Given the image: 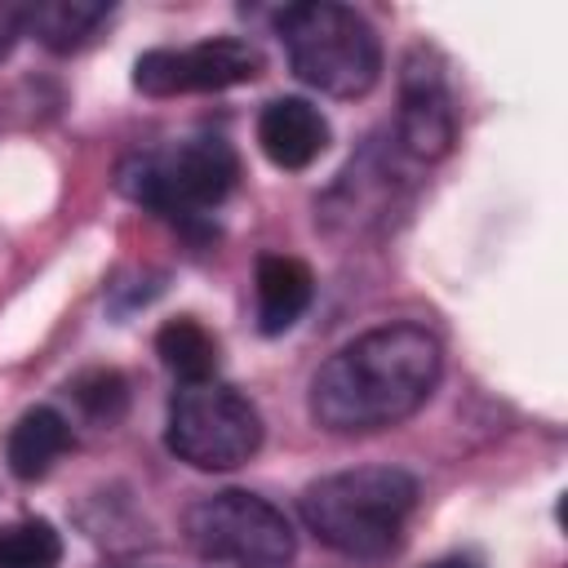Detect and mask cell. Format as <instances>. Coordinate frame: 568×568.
Here are the masks:
<instances>
[{
  "label": "cell",
  "instance_id": "obj_4",
  "mask_svg": "<svg viewBox=\"0 0 568 568\" xmlns=\"http://www.w3.org/2000/svg\"><path fill=\"white\" fill-rule=\"evenodd\" d=\"M235 178H240V155L231 151L226 138L213 133L138 151L115 169V186L133 204H146L169 217H200L217 209L231 195Z\"/></svg>",
  "mask_w": 568,
  "mask_h": 568
},
{
  "label": "cell",
  "instance_id": "obj_8",
  "mask_svg": "<svg viewBox=\"0 0 568 568\" xmlns=\"http://www.w3.org/2000/svg\"><path fill=\"white\" fill-rule=\"evenodd\" d=\"M453 138H457V106H453L448 80L426 49H413L404 58V75H399L395 142L408 160L430 164L453 151Z\"/></svg>",
  "mask_w": 568,
  "mask_h": 568
},
{
  "label": "cell",
  "instance_id": "obj_7",
  "mask_svg": "<svg viewBox=\"0 0 568 568\" xmlns=\"http://www.w3.org/2000/svg\"><path fill=\"white\" fill-rule=\"evenodd\" d=\"M262 75V53L248 40L217 36L186 49H151L133 67V84L151 98H178V93H222L235 84H248Z\"/></svg>",
  "mask_w": 568,
  "mask_h": 568
},
{
  "label": "cell",
  "instance_id": "obj_1",
  "mask_svg": "<svg viewBox=\"0 0 568 568\" xmlns=\"http://www.w3.org/2000/svg\"><path fill=\"white\" fill-rule=\"evenodd\" d=\"M444 373V346L422 324H377L337 346L311 377L306 408L333 435H368L413 417Z\"/></svg>",
  "mask_w": 568,
  "mask_h": 568
},
{
  "label": "cell",
  "instance_id": "obj_9",
  "mask_svg": "<svg viewBox=\"0 0 568 568\" xmlns=\"http://www.w3.org/2000/svg\"><path fill=\"white\" fill-rule=\"evenodd\" d=\"M257 146L275 169H311L328 146V120L306 98H275L257 115Z\"/></svg>",
  "mask_w": 568,
  "mask_h": 568
},
{
  "label": "cell",
  "instance_id": "obj_2",
  "mask_svg": "<svg viewBox=\"0 0 568 568\" xmlns=\"http://www.w3.org/2000/svg\"><path fill=\"white\" fill-rule=\"evenodd\" d=\"M417 506V479L399 466H351L306 484L302 524L346 559H386Z\"/></svg>",
  "mask_w": 568,
  "mask_h": 568
},
{
  "label": "cell",
  "instance_id": "obj_11",
  "mask_svg": "<svg viewBox=\"0 0 568 568\" xmlns=\"http://www.w3.org/2000/svg\"><path fill=\"white\" fill-rule=\"evenodd\" d=\"M71 448V422L49 408V404H36L27 408L13 426H9V439H4V462L18 479H40L49 475V466Z\"/></svg>",
  "mask_w": 568,
  "mask_h": 568
},
{
  "label": "cell",
  "instance_id": "obj_5",
  "mask_svg": "<svg viewBox=\"0 0 568 568\" xmlns=\"http://www.w3.org/2000/svg\"><path fill=\"white\" fill-rule=\"evenodd\" d=\"M262 413L257 404L209 377V382H182L169 399L164 444L178 462L195 470H235L262 448Z\"/></svg>",
  "mask_w": 568,
  "mask_h": 568
},
{
  "label": "cell",
  "instance_id": "obj_6",
  "mask_svg": "<svg viewBox=\"0 0 568 568\" xmlns=\"http://www.w3.org/2000/svg\"><path fill=\"white\" fill-rule=\"evenodd\" d=\"M182 532L200 559L231 568H284L297 555V537L284 510L248 488H222L191 501Z\"/></svg>",
  "mask_w": 568,
  "mask_h": 568
},
{
  "label": "cell",
  "instance_id": "obj_17",
  "mask_svg": "<svg viewBox=\"0 0 568 568\" xmlns=\"http://www.w3.org/2000/svg\"><path fill=\"white\" fill-rule=\"evenodd\" d=\"M426 568H479V564L466 559V555H444V559H435V564H426Z\"/></svg>",
  "mask_w": 568,
  "mask_h": 568
},
{
  "label": "cell",
  "instance_id": "obj_10",
  "mask_svg": "<svg viewBox=\"0 0 568 568\" xmlns=\"http://www.w3.org/2000/svg\"><path fill=\"white\" fill-rule=\"evenodd\" d=\"M253 293H257V328L266 337L288 333L302 311L315 297V275L302 257L288 253H262L257 257V275H253Z\"/></svg>",
  "mask_w": 568,
  "mask_h": 568
},
{
  "label": "cell",
  "instance_id": "obj_16",
  "mask_svg": "<svg viewBox=\"0 0 568 568\" xmlns=\"http://www.w3.org/2000/svg\"><path fill=\"white\" fill-rule=\"evenodd\" d=\"M27 36V27H22V9L18 4H0V62L13 53V44Z\"/></svg>",
  "mask_w": 568,
  "mask_h": 568
},
{
  "label": "cell",
  "instance_id": "obj_13",
  "mask_svg": "<svg viewBox=\"0 0 568 568\" xmlns=\"http://www.w3.org/2000/svg\"><path fill=\"white\" fill-rule=\"evenodd\" d=\"M155 355H160L164 368L178 373L182 382H209L213 368H217V337H213L200 320L182 315V320H169V324L155 333Z\"/></svg>",
  "mask_w": 568,
  "mask_h": 568
},
{
  "label": "cell",
  "instance_id": "obj_3",
  "mask_svg": "<svg viewBox=\"0 0 568 568\" xmlns=\"http://www.w3.org/2000/svg\"><path fill=\"white\" fill-rule=\"evenodd\" d=\"M297 80L328 98H364L382 75V40L364 13L333 0L288 4L275 18Z\"/></svg>",
  "mask_w": 568,
  "mask_h": 568
},
{
  "label": "cell",
  "instance_id": "obj_14",
  "mask_svg": "<svg viewBox=\"0 0 568 568\" xmlns=\"http://www.w3.org/2000/svg\"><path fill=\"white\" fill-rule=\"evenodd\" d=\"M62 537L49 519H9L0 524V568H58Z\"/></svg>",
  "mask_w": 568,
  "mask_h": 568
},
{
  "label": "cell",
  "instance_id": "obj_12",
  "mask_svg": "<svg viewBox=\"0 0 568 568\" xmlns=\"http://www.w3.org/2000/svg\"><path fill=\"white\" fill-rule=\"evenodd\" d=\"M106 18H111V4H102V0H49V4L22 9L27 36H36L53 53H71V49L89 44Z\"/></svg>",
  "mask_w": 568,
  "mask_h": 568
},
{
  "label": "cell",
  "instance_id": "obj_15",
  "mask_svg": "<svg viewBox=\"0 0 568 568\" xmlns=\"http://www.w3.org/2000/svg\"><path fill=\"white\" fill-rule=\"evenodd\" d=\"M71 399L89 422L115 426L124 417V408H129V386H124V377L115 368H89V373H80L71 382Z\"/></svg>",
  "mask_w": 568,
  "mask_h": 568
}]
</instances>
